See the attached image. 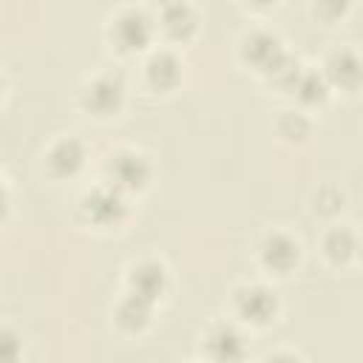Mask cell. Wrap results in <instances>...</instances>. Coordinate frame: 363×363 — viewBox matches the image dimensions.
Segmentation results:
<instances>
[{
	"label": "cell",
	"mask_w": 363,
	"mask_h": 363,
	"mask_svg": "<svg viewBox=\"0 0 363 363\" xmlns=\"http://www.w3.org/2000/svg\"><path fill=\"white\" fill-rule=\"evenodd\" d=\"M352 0H318V14L326 17V20H337L349 11Z\"/></svg>",
	"instance_id": "obj_18"
},
{
	"label": "cell",
	"mask_w": 363,
	"mask_h": 363,
	"mask_svg": "<svg viewBox=\"0 0 363 363\" xmlns=\"http://www.w3.org/2000/svg\"><path fill=\"white\" fill-rule=\"evenodd\" d=\"M156 6H159V26L170 40L193 37L199 20L196 11L187 6V0H156Z\"/></svg>",
	"instance_id": "obj_6"
},
{
	"label": "cell",
	"mask_w": 363,
	"mask_h": 363,
	"mask_svg": "<svg viewBox=\"0 0 363 363\" xmlns=\"http://www.w3.org/2000/svg\"><path fill=\"white\" fill-rule=\"evenodd\" d=\"M150 315H153V301L136 292H128L116 306V323L128 332H142L150 323Z\"/></svg>",
	"instance_id": "obj_12"
},
{
	"label": "cell",
	"mask_w": 363,
	"mask_h": 363,
	"mask_svg": "<svg viewBox=\"0 0 363 363\" xmlns=\"http://www.w3.org/2000/svg\"><path fill=\"white\" fill-rule=\"evenodd\" d=\"M207 354L216 360H241L247 354V340L235 326L218 323L207 335Z\"/></svg>",
	"instance_id": "obj_11"
},
{
	"label": "cell",
	"mask_w": 363,
	"mask_h": 363,
	"mask_svg": "<svg viewBox=\"0 0 363 363\" xmlns=\"http://www.w3.org/2000/svg\"><path fill=\"white\" fill-rule=\"evenodd\" d=\"M286 51L281 48V40L275 37V34H269V31H252L250 37H244V43H241V57L250 62V65H255L258 71H269L281 57H284Z\"/></svg>",
	"instance_id": "obj_7"
},
{
	"label": "cell",
	"mask_w": 363,
	"mask_h": 363,
	"mask_svg": "<svg viewBox=\"0 0 363 363\" xmlns=\"http://www.w3.org/2000/svg\"><path fill=\"white\" fill-rule=\"evenodd\" d=\"M323 250H326L329 261H335V264H346V261L354 255L357 244H354V235H352L349 230H332V233L326 235Z\"/></svg>",
	"instance_id": "obj_16"
},
{
	"label": "cell",
	"mask_w": 363,
	"mask_h": 363,
	"mask_svg": "<svg viewBox=\"0 0 363 363\" xmlns=\"http://www.w3.org/2000/svg\"><path fill=\"white\" fill-rule=\"evenodd\" d=\"M150 37H153V20L139 9H125L111 26V40L125 54L142 51L150 43Z\"/></svg>",
	"instance_id": "obj_3"
},
{
	"label": "cell",
	"mask_w": 363,
	"mask_h": 363,
	"mask_svg": "<svg viewBox=\"0 0 363 363\" xmlns=\"http://www.w3.org/2000/svg\"><path fill=\"white\" fill-rule=\"evenodd\" d=\"M125 102V82L119 74H99L82 91V105L94 116H113Z\"/></svg>",
	"instance_id": "obj_4"
},
{
	"label": "cell",
	"mask_w": 363,
	"mask_h": 363,
	"mask_svg": "<svg viewBox=\"0 0 363 363\" xmlns=\"http://www.w3.org/2000/svg\"><path fill=\"white\" fill-rule=\"evenodd\" d=\"M20 354V337L9 329H0V360H14Z\"/></svg>",
	"instance_id": "obj_19"
},
{
	"label": "cell",
	"mask_w": 363,
	"mask_h": 363,
	"mask_svg": "<svg viewBox=\"0 0 363 363\" xmlns=\"http://www.w3.org/2000/svg\"><path fill=\"white\" fill-rule=\"evenodd\" d=\"M145 71H147V82H150L153 88H159V91H170V88H176L179 79H182V62H179L176 54H170V51L153 54V57L147 60Z\"/></svg>",
	"instance_id": "obj_13"
},
{
	"label": "cell",
	"mask_w": 363,
	"mask_h": 363,
	"mask_svg": "<svg viewBox=\"0 0 363 363\" xmlns=\"http://www.w3.org/2000/svg\"><path fill=\"white\" fill-rule=\"evenodd\" d=\"M261 261L272 272H281L284 275V272L295 269V264L301 261V247H298L295 238H289L284 233H272L261 244Z\"/></svg>",
	"instance_id": "obj_8"
},
{
	"label": "cell",
	"mask_w": 363,
	"mask_h": 363,
	"mask_svg": "<svg viewBox=\"0 0 363 363\" xmlns=\"http://www.w3.org/2000/svg\"><path fill=\"white\" fill-rule=\"evenodd\" d=\"M235 312H238L244 320H250V323H255V326H264V323H269V320L275 318V312H278V298H275L272 289H267V286H261V284L244 286V289L235 292Z\"/></svg>",
	"instance_id": "obj_5"
},
{
	"label": "cell",
	"mask_w": 363,
	"mask_h": 363,
	"mask_svg": "<svg viewBox=\"0 0 363 363\" xmlns=\"http://www.w3.org/2000/svg\"><path fill=\"white\" fill-rule=\"evenodd\" d=\"M250 3H252V6H261V9H267V6H272L275 0H250Z\"/></svg>",
	"instance_id": "obj_21"
},
{
	"label": "cell",
	"mask_w": 363,
	"mask_h": 363,
	"mask_svg": "<svg viewBox=\"0 0 363 363\" xmlns=\"http://www.w3.org/2000/svg\"><path fill=\"white\" fill-rule=\"evenodd\" d=\"M292 94H295L301 102H306V105H318V102H323V99L329 96V82H326L323 74H318V71H303V68H301V74H298V79H295V85H292Z\"/></svg>",
	"instance_id": "obj_15"
},
{
	"label": "cell",
	"mask_w": 363,
	"mask_h": 363,
	"mask_svg": "<svg viewBox=\"0 0 363 363\" xmlns=\"http://www.w3.org/2000/svg\"><path fill=\"white\" fill-rule=\"evenodd\" d=\"M45 164H48V170H51L54 176H60V179L77 176L79 167L85 164V147H82V142H77V139H71V136L54 142L51 150H48V156H45Z\"/></svg>",
	"instance_id": "obj_9"
},
{
	"label": "cell",
	"mask_w": 363,
	"mask_h": 363,
	"mask_svg": "<svg viewBox=\"0 0 363 363\" xmlns=\"http://www.w3.org/2000/svg\"><path fill=\"white\" fill-rule=\"evenodd\" d=\"M0 96H3V79H0Z\"/></svg>",
	"instance_id": "obj_22"
},
{
	"label": "cell",
	"mask_w": 363,
	"mask_h": 363,
	"mask_svg": "<svg viewBox=\"0 0 363 363\" xmlns=\"http://www.w3.org/2000/svg\"><path fill=\"white\" fill-rule=\"evenodd\" d=\"M128 193L113 184H99L82 199V216L96 227H116L128 216Z\"/></svg>",
	"instance_id": "obj_1"
},
{
	"label": "cell",
	"mask_w": 363,
	"mask_h": 363,
	"mask_svg": "<svg viewBox=\"0 0 363 363\" xmlns=\"http://www.w3.org/2000/svg\"><path fill=\"white\" fill-rule=\"evenodd\" d=\"M278 133L289 142H301L303 136H309V122L301 113H284L278 122Z\"/></svg>",
	"instance_id": "obj_17"
},
{
	"label": "cell",
	"mask_w": 363,
	"mask_h": 363,
	"mask_svg": "<svg viewBox=\"0 0 363 363\" xmlns=\"http://www.w3.org/2000/svg\"><path fill=\"white\" fill-rule=\"evenodd\" d=\"M6 210H9V190H6V184L0 179V218L6 216Z\"/></svg>",
	"instance_id": "obj_20"
},
{
	"label": "cell",
	"mask_w": 363,
	"mask_h": 363,
	"mask_svg": "<svg viewBox=\"0 0 363 363\" xmlns=\"http://www.w3.org/2000/svg\"><path fill=\"white\" fill-rule=\"evenodd\" d=\"M167 289V269L159 261H142L133 267L130 272V292L147 298V301H159Z\"/></svg>",
	"instance_id": "obj_10"
},
{
	"label": "cell",
	"mask_w": 363,
	"mask_h": 363,
	"mask_svg": "<svg viewBox=\"0 0 363 363\" xmlns=\"http://www.w3.org/2000/svg\"><path fill=\"white\" fill-rule=\"evenodd\" d=\"M326 82L329 85H340V88H357L360 82V62L352 51H335L326 60Z\"/></svg>",
	"instance_id": "obj_14"
},
{
	"label": "cell",
	"mask_w": 363,
	"mask_h": 363,
	"mask_svg": "<svg viewBox=\"0 0 363 363\" xmlns=\"http://www.w3.org/2000/svg\"><path fill=\"white\" fill-rule=\"evenodd\" d=\"M105 173H108V184H113L122 193H133L150 182V162L136 150H119L108 159Z\"/></svg>",
	"instance_id": "obj_2"
}]
</instances>
